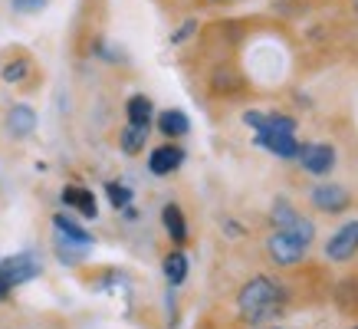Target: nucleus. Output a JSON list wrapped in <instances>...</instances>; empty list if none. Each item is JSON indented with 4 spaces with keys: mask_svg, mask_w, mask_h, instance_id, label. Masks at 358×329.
<instances>
[{
    "mask_svg": "<svg viewBox=\"0 0 358 329\" xmlns=\"http://www.w3.org/2000/svg\"><path fill=\"white\" fill-rule=\"evenodd\" d=\"M106 191H109V201L115 204V208H125V204L131 201V191L125 185H115V181H109V185H106Z\"/></svg>",
    "mask_w": 358,
    "mask_h": 329,
    "instance_id": "nucleus-18",
    "label": "nucleus"
},
{
    "mask_svg": "<svg viewBox=\"0 0 358 329\" xmlns=\"http://www.w3.org/2000/svg\"><path fill=\"white\" fill-rule=\"evenodd\" d=\"M164 227H168V234H171L174 244H185L187 241V224H185V214H181V208L178 204H168L164 208Z\"/></svg>",
    "mask_w": 358,
    "mask_h": 329,
    "instance_id": "nucleus-13",
    "label": "nucleus"
},
{
    "mask_svg": "<svg viewBox=\"0 0 358 329\" xmlns=\"http://www.w3.org/2000/svg\"><path fill=\"white\" fill-rule=\"evenodd\" d=\"M129 122H138V125H152V99L131 96V99H129Z\"/></svg>",
    "mask_w": 358,
    "mask_h": 329,
    "instance_id": "nucleus-16",
    "label": "nucleus"
},
{
    "mask_svg": "<svg viewBox=\"0 0 358 329\" xmlns=\"http://www.w3.org/2000/svg\"><path fill=\"white\" fill-rule=\"evenodd\" d=\"M33 276H40V260L33 253H13L0 260V296H7L13 286L30 284Z\"/></svg>",
    "mask_w": 358,
    "mask_h": 329,
    "instance_id": "nucleus-5",
    "label": "nucleus"
},
{
    "mask_svg": "<svg viewBox=\"0 0 358 329\" xmlns=\"http://www.w3.org/2000/svg\"><path fill=\"white\" fill-rule=\"evenodd\" d=\"M270 220H273V234H270V241H266L270 260L280 263V267L299 263L306 257V251H309L313 237H315L313 220L303 218L289 201H276L270 211Z\"/></svg>",
    "mask_w": 358,
    "mask_h": 329,
    "instance_id": "nucleus-1",
    "label": "nucleus"
},
{
    "mask_svg": "<svg viewBox=\"0 0 358 329\" xmlns=\"http://www.w3.org/2000/svg\"><path fill=\"white\" fill-rule=\"evenodd\" d=\"M237 307H240V316L247 319L250 326H257V323H266L280 313L282 307V290L276 280L270 276H253L237 296Z\"/></svg>",
    "mask_w": 358,
    "mask_h": 329,
    "instance_id": "nucleus-3",
    "label": "nucleus"
},
{
    "mask_svg": "<svg viewBox=\"0 0 358 329\" xmlns=\"http://www.w3.org/2000/svg\"><path fill=\"white\" fill-rule=\"evenodd\" d=\"M313 204L319 211H329V214H338V211L348 208V191L338 185H319L313 191Z\"/></svg>",
    "mask_w": 358,
    "mask_h": 329,
    "instance_id": "nucleus-8",
    "label": "nucleus"
},
{
    "mask_svg": "<svg viewBox=\"0 0 358 329\" xmlns=\"http://www.w3.org/2000/svg\"><path fill=\"white\" fill-rule=\"evenodd\" d=\"M164 276H168V284L178 286V284H185V276H187V257L185 253H168L164 257Z\"/></svg>",
    "mask_w": 358,
    "mask_h": 329,
    "instance_id": "nucleus-15",
    "label": "nucleus"
},
{
    "mask_svg": "<svg viewBox=\"0 0 358 329\" xmlns=\"http://www.w3.org/2000/svg\"><path fill=\"white\" fill-rule=\"evenodd\" d=\"M17 13H40L46 7V0H10Z\"/></svg>",
    "mask_w": 358,
    "mask_h": 329,
    "instance_id": "nucleus-19",
    "label": "nucleus"
},
{
    "mask_svg": "<svg viewBox=\"0 0 358 329\" xmlns=\"http://www.w3.org/2000/svg\"><path fill=\"white\" fill-rule=\"evenodd\" d=\"M30 73V59H13L3 66V83H23Z\"/></svg>",
    "mask_w": 358,
    "mask_h": 329,
    "instance_id": "nucleus-17",
    "label": "nucleus"
},
{
    "mask_svg": "<svg viewBox=\"0 0 358 329\" xmlns=\"http://www.w3.org/2000/svg\"><path fill=\"white\" fill-rule=\"evenodd\" d=\"M358 251V220H348V224H342V227L329 237L326 244V257L329 260H352Z\"/></svg>",
    "mask_w": 358,
    "mask_h": 329,
    "instance_id": "nucleus-7",
    "label": "nucleus"
},
{
    "mask_svg": "<svg viewBox=\"0 0 358 329\" xmlns=\"http://www.w3.org/2000/svg\"><path fill=\"white\" fill-rule=\"evenodd\" d=\"M63 204L69 208H76L79 214H86V218H96V195L89 191V188H79V185H69L63 188Z\"/></svg>",
    "mask_w": 358,
    "mask_h": 329,
    "instance_id": "nucleus-10",
    "label": "nucleus"
},
{
    "mask_svg": "<svg viewBox=\"0 0 358 329\" xmlns=\"http://www.w3.org/2000/svg\"><path fill=\"white\" fill-rule=\"evenodd\" d=\"M158 129L164 132V135H171V139H178V135H187V129H191V122H187L185 112L178 109H168L158 115Z\"/></svg>",
    "mask_w": 358,
    "mask_h": 329,
    "instance_id": "nucleus-12",
    "label": "nucleus"
},
{
    "mask_svg": "<svg viewBox=\"0 0 358 329\" xmlns=\"http://www.w3.org/2000/svg\"><path fill=\"white\" fill-rule=\"evenodd\" d=\"M355 329H358V326H355Z\"/></svg>",
    "mask_w": 358,
    "mask_h": 329,
    "instance_id": "nucleus-21",
    "label": "nucleus"
},
{
    "mask_svg": "<svg viewBox=\"0 0 358 329\" xmlns=\"http://www.w3.org/2000/svg\"><path fill=\"white\" fill-rule=\"evenodd\" d=\"M53 227H56V251H59V260L63 263L83 260V253L92 247V237H89L73 218H66V214H56Z\"/></svg>",
    "mask_w": 358,
    "mask_h": 329,
    "instance_id": "nucleus-4",
    "label": "nucleus"
},
{
    "mask_svg": "<svg viewBox=\"0 0 358 329\" xmlns=\"http://www.w3.org/2000/svg\"><path fill=\"white\" fill-rule=\"evenodd\" d=\"M148 129L152 125H138V122H129L125 125V132H122V152L125 155H135L145 145V139H148Z\"/></svg>",
    "mask_w": 358,
    "mask_h": 329,
    "instance_id": "nucleus-14",
    "label": "nucleus"
},
{
    "mask_svg": "<svg viewBox=\"0 0 358 329\" xmlns=\"http://www.w3.org/2000/svg\"><path fill=\"white\" fill-rule=\"evenodd\" d=\"M355 7H358V0H355Z\"/></svg>",
    "mask_w": 358,
    "mask_h": 329,
    "instance_id": "nucleus-20",
    "label": "nucleus"
},
{
    "mask_svg": "<svg viewBox=\"0 0 358 329\" xmlns=\"http://www.w3.org/2000/svg\"><path fill=\"white\" fill-rule=\"evenodd\" d=\"M185 162V148H178V145H162V148H155L152 158H148V168H152L155 175H171L178 172Z\"/></svg>",
    "mask_w": 358,
    "mask_h": 329,
    "instance_id": "nucleus-9",
    "label": "nucleus"
},
{
    "mask_svg": "<svg viewBox=\"0 0 358 329\" xmlns=\"http://www.w3.org/2000/svg\"><path fill=\"white\" fill-rule=\"evenodd\" d=\"M296 158H299V164H303L309 175H329V172L336 168V148H332V145H322V142L299 145Z\"/></svg>",
    "mask_w": 358,
    "mask_h": 329,
    "instance_id": "nucleus-6",
    "label": "nucleus"
},
{
    "mask_svg": "<svg viewBox=\"0 0 358 329\" xmlns=\"http://www.w3.org/2000/svg\"><path fill=\"white\" fill-rule=\"evenodd\" d=\"M7 125H10V132L17 139H23V135H30L33 125H36V112H33L30 106H13L10 115H7Z\"/></svg>",
    "mask_w": 358,
    "mask_h": 329,
    "instance_id": "nucleus-11",
    "label": "nucleus"
},
{
    "mask_svg": "<svg viewBox=\"0 0 358 329\" xmlns=\"http://www.w3.org/2000/svg\"><path fill=\"white\" fill-rule=\"evenodd\" d=\"M243 122L253 129L260 148L280 155V158H296L299 142H296L293 115H282V112H243Z\"/></svg>",
    "mask_w": 358,
    "mask_h": 329,
    "instance_id": "nucleus-2",
    "label": "nucleus"
}]
</instances>
